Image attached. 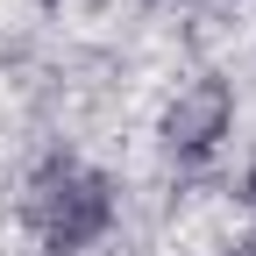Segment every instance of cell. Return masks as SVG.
<instances>
[{
  "label": "cell",
  "mask_w": 256,
  "mask_h": 256,
  "mask_svg": "<svg viewBox=\"0 0 256 256\" xmlns=\"http://www.w3.org/2000/svg\"><path fill=\"white\" fill-rule=\"evenodd\" d=\"M22 228L43 242V256H78L114 228V178L78 156H43L22 185Z\"/></svg>",
  "instance_id": "1"
},
{
  "label": "cell",
  "mask_w": 256,
  "mask_h": 256,
  "mask_svg": "<svg viewBox=\"0 0 256 256\" xmlns=\"http://www.w3.org/2000/svg\"><path fill=\"white\" fill-rule=\"evenodd\" d=\"M228 121H235V92H228V78H192L178 100L164 107V150L185 156V164H200V156L228 136Z\"/></svg>",
  "instance_id": "2"
},
{
  "label": "cell",
  "mask_w": 256,
  "mask_h": 256,
  "mask_svg": "<svg viewBox=\"0 0 256 256\" xmlns=\"http://www.w3.org/2000/svg\"><path fill=\"white\" fill-rule=\"evenodd\" d=\"M242 192H249V206H256V164H249V178H242Z\"/></svg>",
  "instance_id": "3"
}]
</instances>
